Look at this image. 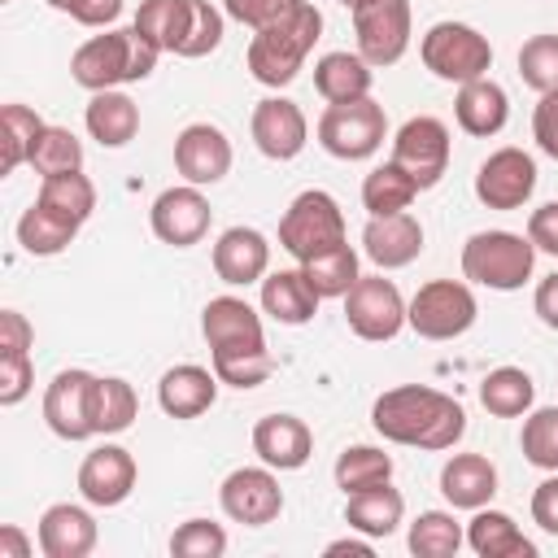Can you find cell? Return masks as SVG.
Wrapping results in <instances>:
<instances>
[{"label":"cell","mask_w":558,"mask_h":558,"mask_svg":"<svg viewBox=\"0 0 558 558\" xmlns=\"http://www.w3.org/2000/svg\"><path fill=\"white\" fill-rule=\"evenodd\" d=\"M371 423L384 440L410 445V449H453L466 432V410L436 388L401 384L375 397Z\"/></svg>","instance_id":"1"},{"label":"cell","mask_w":558,"mask_h":558,"mask_svg":"<svg viewBox=\"0 0 558 558\" xmlns=\"http://www.w3.org/2000/svg\"><path fill=\"white\" fill-rule=\"evenodd\" d=\"M157 57L161 52L135 26H126V31H105V35H92L87 44H78L70 74L87 92H109V87L148 78L157 70Z\"/></svg>","instance_id":"2"},{"label":"cell","mask_w":558,"mask_h":558,"mask_svg":"<svg viewBox=\"0 0 558 558\" xmlns=\"http://www.w3.org/2000/svg\"><path fill=\"white\" fill-rule=\"evenodd\" d=\"M318 35H323V13L310 0H301L296 13L283 17L279 26L253 31V39H248V74L262 87H288L301 74L305 57L314 52Z\"/></svg>","instance_id":"3"},{"label":"cell","mask_w":558,"mask_h":558,"mask_svg":"<svg viewBox=\"0 0 558 558\" xmlns=\"http://www.w3.org/2000/svg\"><path fill=\"white\" fill-rule=\"evenodd\" d=\"M536 244L514 231H475L462 244V275L493 292H514L532 279Z\"/></svg>","instance_id":"4"},{"label":"cell","mask_w":558,"mask_h":558,"mask_svg":"<svg viewBox=\"0 0 558 558\" xmlns=\"http://www.w3.org/2000/svg\"><path fill=\"white\" fill-rule=\"evenodd\" d=\"M279 244H283L296 262H310V257H318V253L344 244V214H340L336 196L323 192V187L301 192V196L283 209V218H279Z\"/></svg>","instance_id":"5"},{"label":"cell","mask_w":558,"mask_h":558,"mask_svg":"<svg viewBox=\"0 0 558 558\" xmlns=\"http://www.w3.org/2000/svg\"><path fill=\"white\" fill-rule=\"evenodd\" d=\"M418 57H423V65H427L436 78L462 87V83L488 74V65H493V44H488L475 26H466V22H436V26H427V35H423V44H418Z\"/></svg>","instance_id":"6"},{"label":"cell","mask_w":558,"mask_h":558,"mask_svg":"<svg viewBox=\"0 0 558 558\" xmlns=\"http://www.w3.org/2000/svg\"><path fill=\"white\" fill-rule=\"evenodd\" d=\"M384 135H388V118L384 105L371 96L327 105L318 118V144L340 161H366L371 153H379Z\"/></svg>","instance_id":"7"},{"label":"cell","mask_w":558,"mask_h":558,"mask_svg":"<svg viewBox=\"0 0 558 558\" xmlns=\"http://www.w3.org/2000/svg\"><path fill=\"white\" fill-rule=\"evenodd\" d=\"M475 314H480L475 292L462 279H432L405 305V323L423 340H458L462 331H471Z\"/></svg>","instance_id":"8"},{"label":"cell","mask_w":558,"mask_h":558,"mask_svg":"<svg viewBox=\"0 0 558 558\" xmlns=\"http://www.w3.org/2000/svg\"><path fill=\"white\" fill-rule=\"evenodd\" d=\"M344 323L353 336H362L371 344L392 340L405 327V301H401L397 283L384 275H362L344 296Z\"/></svg>","instance_id":"9"},{"label":"cell","mask_w":558,"mask_h":558,"mask_svg":"<svg viewBox=\"0 0 558 558\" xmlns=\"http://www.w3.org/2000/svg\"><path fill=\"white\" fill-rule=\"evenodd\" d=\"M392 161L418 183V192L436 187L449 170V126L432 113L401 122V131L392 135Z\"/></svg>","instance_id":"10"},{"label":"cell","mask_w":558,"mask_h":558,"mask_svg":"<svg viewBox=\"0 0 558 558\" xmlns=\"http://www.w3.org/2000/svg\"><path fill=\"white\" fill-rule=\"evenodd\" d=\"M353 35L371 65H397L410 48V0H362L353 9Z\"/></svg>","instance_id":"11"},{"label":"cell","mask_w":558,"mask_h":558,"mask_svg":"<svg viewBox=\"0 0 558 558\" xmlns=\"http://www.w3.org/2000/svg\"><path fill=\"white\" fill-rule=\"evenodd\" d=\"M536 192V161L523 148H497L475 170V196L488 209H523Z\"/></svg>","instance_id":"12"},{"label":"cell","mask_w":558,"mask_h":558,"mask_svg":"<svg viewBox=\"0 0 558 558\" xmlns=\"http://www.w3.org/2000/svg\"><path fill=\"white\" fill-rule=\"evenodd\" d=\"M209 218H214V209H209V201H205V192H201L196 183L166 187V192L153 201V209H148L153 235H157L161 244H170V248H192V244H201L205 231H209Z\"/></svg>","instance_id":"13"},{"label":"cell","mask_w":558,"mask_h":558,"mask_svg":"<svg viewBox=\"0 0 558 558\" xmlns=\"http://www.w3.org/2000/svg\"><path fill=\"white\" fill-rule=\"evenodd\" d=\"M218 501H222L227 519H235L244 527H266L283 510V488L270 475V466H240V471H231L222 480Z\"/></svg>","instance_id":"14"},{"label":"cell","mask_w":558,"mask_h":558,"mask_svg":"<svg viewBox=\"0 0 558 558\" xmlns=\"http://www.w3.org/2000/svg\"><path fill=\"white\" fill-rule=\"evenodd\" d=\"M92 401H96V375L61 371V375H52V384L44 392V423L61 440H87V436H96Z\"/></svg>","instance_id":"15"},{"label":"cell","mask_w":558,"mask_h":558,"mask_svg":"<svg viewBox=\"0 0 558 558\" xmlns=\"http://www.w3.org/2000/svg\"><path fill=\"white\" fill-rule=\"evenodd\" d=\"M248 131H253L257 153L270 157V161H292V157L305 148V140H310V122H305L301 105L288 100V96H266V100H257Z\"/></svg>","instance_id":"16"},{"label":"cell","mask_w":558,"mask_h":558,"mask_svg":"<svg viewBox=\"0 0 558 558\" xmlns=\"http://www.w3.org/2000/svg\"><path fill=\"white\" fill-rule=\"evenodd\" d=\"M174 170L196 183V187H209L218 179H227L231 170V140L209 126V122H192L174 135Z\"/></svg>","instance_id":"17"},{"label":"cell","mask_w":558,"mask_h":558,"mask_svg":"<svg viewBox=\"0 0 558 558\" xmlns=\"http://www.w3.org/2000/svg\"><path fill=\"white\" fill-rule=\"evenodd\" d=\"M135 458L122 445H96L78 466V493L92 506H122L135 488Z\"/></svg>","instance_id":"18"},{"label":"cell","mask_w":558,"mask_h":558,"mask_svg":"<svg viewBox=\"0 0 558 558\" xmlns=\"http://www.w3.org/2000/svg\"><path fill=\"white\" fill-rule=\"evenodd\" d=\"M270 270V244L262 231L253 227H227L214 244V275L231 288H248L262 283Z\"/></svg>","instance_id":"19"},{"label":"cell","mask_w":558,"mask_h":558,"mask_svg":"<svg viewBox=\"0 0 558 558\" xmlns=\"http://www.w3.org/2000/svg\"><path fill=\"white\" fill-rule=\"evenodd\" d=\"M362 248L379 270H401L423 253V222L410 209L371 218L362 231Z\"/></svg>","instance_id":"20"},{"label":"cell","mask_w":558,"mask_h":558,"mask_svg":"<svg viewBox=\"0 0 558 558\" xmlns=\"http://www.w3.org/2000/svg\"><path fill=\"white\" fill-rule=\"evenodd\" d=\"M253 453L270 466V471H296L310 462L314 453V432L305 427V418L296 414H266L253 427Z\"/></svg>","instance_id":"21"},{"label":"cell","mask_w":558,"mask_h":558,"mask_svg":"<svg viewBox=\"0 0 558 558\" xmlns=\"http://www.w3.org/2000/svg\"><path fill=\"white\" fill-rule=\"evenodd\" d=\"M39 549L44 558H87L96 549V519L70 501L48 506L39 514Z\"/></svg>","instance_id":"22"},{"label":"cell","mask_w":558,"mask_h":558,"mask_svg":"<svg viewBox=\"0 0 558 558\" xmlns=\"http://www.w3.org/2000/svg\"><path fill=\"white\" fill-rule=\"evenodd\" d=\"M218 397V375L196 366V362H183V366H170L157 384V405L170 414V418H201Z\"/></svg>","instance_id":"23"},{"label":"cell","mask_w":558,"mask_h":558,"mask_svg":"<svg viewBox=\"0 0 558 558\" xmlns=\"http://www.w3.org/2000/svg\"><path fill=\"white\" fill-rule=\"evenodd\" d=\"M440 493L453 510H480L497 493V466L484 453H453L440 466Z\"/></svg>","instance_id":"24"},{"label":"cell","mask_w":558,"mask_h":558,"mask_svg":"<svg viewBox=\"0 0 558 558\" xmlns=\"http://www.w3.org/2000/svg\"><path fill=\"white\" fill-rule=\"evenodd\" d=\"M453 118H458V126H462L466 135L488 140V135H497V131L506 126V118H510V100H506L501 83H493V78L484 74V78H471V83L458 87Z\"/></svg>","instance_id":"25"},{"label":"cell","mask_w":558,"mask_h":558,"mask_svg":"<svg viewBox=\"0 0 558 558\" xmlns=\"http://www.w3.org/2000/svg\"><path fill=\"white\" fill-rule=\"evenodd\" d=\"M375 65L362 57V52H323L314 61V92L327 100V105H344V100H362L371 96V74Z\"/></svg>","instance_id":"26"},{"label":"cell","mask_w":558,"mask_h":558,"mask_svg":"<svg viewBox=\"0 0 558 558\" xmlns=\"http://www.w3.org/2000/svg\"><path fill=\"white\" fill-rule=\"evenodd\" d=\"M83 122H87L92 140H100L105 148H122V144H131L135 131H140V105H135L126 92H118V87L92 92Z\"/></svg>","instance_id":"27"},{"label":"cell","mask_w":558,"mask_h":558,"mask_svg":"<svg viewBox=\"0 0 558 558\" xmlns=\"http://www.w3.org/2000/svg\"><path fill=\"white\" fill-rule=\"evenodd\" d=\"M318 301H323V296L310 288V279H305L301 270H275V275L262 279V310H266L275 323H283V327L310 323L314 310H318Z\"/></svg>","instance_id":"28"},{"label":"cell","mask_w":558,"mask_h":558,"mask_svg":"<svg viewBox=\"0 0 558 558\" xmlns=\"http://www.w3.org/2000/svg\"><path fill=\"white\" fill-rule=\"evenodd\" d=\"M201 331H205L209 349L266 340V331H262V314H257L248 301H240V296H214V301L201 310Z\"/></svg>","instance_id":"29"},{"label":"cell","mask_w":558,"mask_h":558,"mask_svg":"<svg viewBox=\"0 0 558 558\" xmlns=\"http://www.w3.org/2000/svg\"><path fill=\"white\" fill-rule=\"evenodd\" d=\"M466 545L480 558H536V545L519 532V523L506 510H484V506L466 523Z\"/></svg>","instance_id":"30"},{"label":"cell","mask_w":558,"mask_h":558,"mask_svg":"<svg viewBox=\"0 0 558 558\" xmlns=\"http://www.w3.org/2000/svg\"><path fill=\"white\" fill-rule=\"evenodd\" d=\"M401 514H405V501L392 484L349 493V501H344V523L362 536H392L401 527Z\"/></svg>","instance_id":"31"},{"label":"cell","mask_w":558,"mask_h":558,"mask_svg":"<svg viewBox=\"0 0 558 558\" xmlns=\"http://www.w3.org/2000/svg\"><path fill=\"white\" fill-rule=\"evenodd\" d=\"M78 227H83V222H74V218H65V214L48 209L44 201H35V205L17 218V244H22L31 257H52V253H61V248L74 244Z\"/></svg>","instance_id":"32"},{"label":"cell","mask_w":558,"mask_h":558,"mask_svg":"<svg viewBox=\"0 0 558 558\" xmlns=\"http://www.w3.org/2000/svg\"><path fill=\"white\" fill-rule=\"evenodd\" d=\"M187 17H192V0H140L131 26H135L157 52H174V57H179L183 35H187Z\"/></svg>","instance_id":"33"},{"label":"cell","mask_w":558,"mask_h":558,"mask_svg":"<svg viewBox=\"0 0 558 558\" xmlns=\"http://www.w3.org/2000/svg\"><path fill=\"white\" fill-rule=\"evenodd\" d=\"M214 357V375L218 384H231V388H257L270 379L275 371V357L266 349V340H248V344H222V349H209Z\"/></svg>","instance_id":"34"},{"label":"cell","mask_w":558,"mask_h":558,"mask_svg":"<svg viewBox=\"0 0 558 558\" xmlns=\"http://www.w3.org/2000/svg\"><path fill=\"white\" fill-rule=\"evenodd\" d=\"M532 397H536V384H532V375L519 371V366H497V371H488L484 384H480V405H484L488 414H497V418H519V414H527V410H532Z\"/></svg>","instance_id":"35"},{"label":"cell","mask_w":558,"mask_h":558,"mask_svg":"<svg viewBox=\"0 0 558 558\" xmlns=\"http://www.w3.org/2000/svg\"><path fill=\"white\" fill-rule=\"evenodd\" d=\"M418 196V183L397 166V161H384L375 166L366 179H362V205L371 209V218H384V214H401L410 209Z\"/></svg>","instance_id":"36"},{"label":"cell","mask_w":558,"mask_h":558,"mask_svg":"<svg viewBox=\"0 0 558 558\" xmlns=\"http://www.w3.org/2000/svg\"><path fill=\"white\" fill-rule=\"evenodd\" d=\"M301 275L310 279V288L318 296H349V288L362 279L357 275V253L349 248V240L327 248V253H318V257H310V262H301Z\"/></svg>","instance_id":"37"},{"label":"cell","mask_w":558,"mask_h":558,"mask_svg":"<svg viewBox=\"0 0 558 558\" xmlns=\"http://www.w3.org/2000/svg\"><path fill=\"white\" fill-rule=\"evenodd\" d=\"M140 414V397L126 379L118 375H105L96 379V401H92V418H96V436H113V432H126Z\"/></svg>","instance_id":"38"},{"label":"cell","mask_w":558,"mask_h":558,"mask_svg":"<svg viewBox=\"0 0 558 558\" xmlns=\"http://www.w3.org/2000/svg\"><path fill=\"white\" fill-rule=\"evenodd\" d=\"M44 126L48 122L35 109H26V105H4L0 109V148H4L0 170L4 174H13L22 161H31V148H35V140H39Z\"/></svg>","instance_id":"39"},{"label":"cell","mask_w":558,"mask_h":558,"mask_svg":"<svg viewBox=\"0 0 558 558\" xmlns=\"http://www.w3.org/2000/svg\"><path fill=\"white\" fill-rule=\"evenodd\" d=\"M392 480V458L375 445H349L340 458H336V484L349 493H362V488H375V484H388Z\"/></svg>","instance_id":"40"},{"label":"cell","mask_w":558,"mask_h":558,"mask_svg":"<svg viewBox=\"0 0 558 558\" xmlns=\"http://www.w3.org/2000/svg\"><path fill=\"white\" fill-rule=\"evenodd\" d=\"M35 201H44L48 209H57V214H65V218H74V222H87L92 209H96V187H92V179H87L83 170L48 174V179L39 183V196H35Z\"/></svg>","instance_id":"41"},{"label":"cell","mask_w":558,"mask_h":558,"mask_svg":"<svg viewBox=\"0 0 558 558\" xmlns=\"http://www.w3.org/2000/svg\"><path fill=\"white\" fill-rule=\"evenodd\" d=\"M462 527L453 514L445 510H423L414 523H410V554L418 558H453L462 549Z\"/></svg>","instance_id":"42"},{"label":"cell","mask_w":558,"mask_h":558,"mask_svg":"<svg viewBox=\"0 0 558 558\" xmlns=\"http://www.w3.org/2000/svg\"><path fill=\"white\" fill-rule=\"evenodd\" d=\"M31 166L35 174H70V170H83V144L70 126H44L35 148H31Z\"/></svg>","instance_id":"43"},{"label":"cell","mask_w":558,"mask_h":558,"mask_svg":"<svg viewBox=\"0 0 558 558\" xmlns=\"http://www.w3.org/2000/svg\"><path fill=\"white\" fill-rule=\"evenodd\" d=\"M523 458L541 471H558V405H545V410H532L523 418Z\"/></svg>","instance_id":"44"},{"label":"cell","mask_w":558,"mask_h":558,"mask_svg":"<svg viewBox=\"0 0 558 558\" xmlns=\"http://www.w3.org/2000/svg\"><path fill=\"white\" fill-rule=\"evenodd\" d=\"M519 78L532 92H554L558 87V35H532L519 48Z\"/></svg>","instance_id":"45"},{"label":"cell","mask_w":558,"mask_h":558,"mask_svg":"<svg viewBox=\"0 0 558 558\" xmlns=\"http://www.w3.org/2000/svg\"><path fill=\"white\" fill-rule=\"evenodd\" d=\"M174 558H222L227 554V532L214 519H187L170 536Z\"/></svg>","instance_id":"46"},{"label":"cell","mask_w":558,"mask_h":558,"mask_svg":"<svg viewBox=\"0 0 558 558\" xmlns=\"http://www.w3.org/2000/svg\"><path fill=\"white\" fill-rule=\"evenodd\" d=\"M218 44H222V13L209 0H192V17H187L179 57H209Z\"/></svg>","instance_id":"47"},{"label":"cell","mask_w":558,"mask_h":558,"mask_svg":"<svg viewBox=\"0 0 558 558\" xmlns=\"http://www.w3.org/2000/svg\"><path fill=\"white\" fill-rule=\"evenodd\" d=\"M301 0H222L227 17H235L240 26L248 31H266V26H279L283 17L296 13Z\"/></svg>","instance_id":"48"},{"label":"cell","mask_w":558,"mask_h":558,"mask_svg":"<svg viewBox=\"0 0 558 558\" xmlns=\"http://www.w3.org/2000/svg\"><path fill=\"white\" fill-rule=\"evenodd\" d=\"M35 384L31 353H0V405H17Z\"/></svg>","instance_id":"49"},{"label":"cell","mask_w":558,"mask_h":558,"mask_svg":"<svg viewBox=\"0 0 558 558\" xmlns=\"http://www.w3.org/2000/svg\"><path fill=\"white\" fill-rule=\"evenodd\" d=\"M532 135H536V148L558 161V87L541 92V100L532 109Z\"/></svg>","instance_id":"50"},{"label":"cell","mask_w":558,"mask_h":558,"mask_svg":"<svg viewBox=\"0 0 558 558\" xmlns=\"http://www.w3.org/2000/svg\"><path fill=\"white\" fill-rule=\"evenodd\" d=\"M532 519L541 523V532L558 536V471H549V480L536 484V493H532Z\"/></svg>","instance_id":"51"},{"label":"cell","mask_w":558,"mask_h":558,"mask_svg":"<svg viewBox=\"0 0 558 558\" xmlns=\"http://www.w3.org/2000/svg\"><path fill=\"white\" fill-rule=\"evenodd\" d=\"M527 240H532L541 253H554V257H558V201L532 209V218H527Z\"/></svg>","instance_id":"52"},{"label":"cell","mask_w":558,"mask_h":558,"mask_svg":"<svg viewBox=\"0 0 558 558\" xmlns=\"http://www.w3.org/2000/svg\"><path fill=\"white\" fill-rule=\"evenodd\" d=\"M35 331L17 310H0V353H31Z\"/></svg>","instance_id":"53"},{"label":"cell","mask_w":558,"mask_h":558,"mask_svg":"<svg viewBox=\"0 0 558 558\" xmlns=\"http://www.w3.org/2000/svg\"><path fill=\"white\" fill-rule=\"evenodd\" d=\"M65 13L74 22H83V26H109L122 13V0H70Z\"/></svg>","instance_id":"54"},{"label":"cell","mask_w":558,"mask_h":558,"mask_svg":"<svg viewBox=\"0 0 558 558\" xmlns=\"http://www.w3.org/2000/svg\"><path fill=\"white\" fill-rule=\"evenodd\" d=\"M532 310L541 314V323H545V327H554V331H558V270H554V275H545V279L536 283Z\"/></svg>","instance_id":"55"},{"label":"cell","mask_w":558,"mask_h":558,"mask_svg":"<svg viewBox=\"0 0 558 558\" xmlns=\"http://www.w3.org/2000/svg\"><path fill=\"white\" fill-rule=\"evenodd\" d=\"M0 558H31V541L13 523L0 527Z\"/></svg>","instance_id":"56"},{"label":"cell","mask_w":558,"mask_h":558,"mask_svg":"<svg viewBox=\"0 0 558 558\" xmlns=\"http://www.w3.org/2000/svg\"><path fill=\"white\" fill-rule=\"evenodd\" d=\"M327 554H362V558H366V554H371V545H366V541H331V545H327Z\"/></svg>","instance_id":"57"},{"label":"cell","mask_w":558,"mask_h":558,"mask_svg":"<svg viewBox=\"0 0 558 558\" xmlns=\"http://www.w3.org/2000/svg\"><path fill=\"white\" fill-rule=\"evenodd\" d=\"M48 4H52V9H61V13L70 9V0H48Z\"/></svg>","instance_id":"58"},{"label":"cell","mask_w":558,"mask_h":558,"mask_svg":"<svg viewBox=\"0 0 558 558\" xmlns=\"http://www.w3.org/2000/svg\"><path fill=\"white\" fill-rule=\"evenodd\" d=\"M336 4H344V9H349V13H353V9H357V4H362V0H336Z\"/></svg>","instance_id":"59"}]
</instances>
